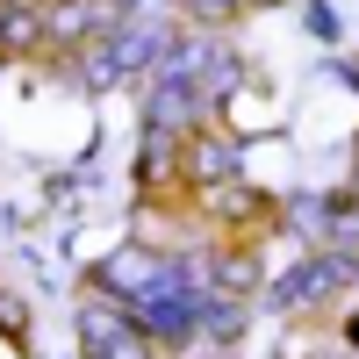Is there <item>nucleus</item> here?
Here are the masks:
<instances>
[{"mask_svg": "<svg viewBox=\"0 0 359 359\" xmlns=\"http://www.w3.org/2000/svg\"><path fill=\"white\" fill-rule=\"evenodd\" d=\"M345 280H359V252H331V245H316L302 266H287V273L273 280V294H266V302H273V309H323Z\"/></svg>", "mask_w": 359, "mask_h": 359, "instance_id": "f257e3e1", "label": "nucleus"}, {"mask_svg": "<svg viewBox=\"0 0 359 359\" xmlns=\"http://www.w3.org/2000/svg\"><path fill=\"white\" fill-rule=\"evenodd\" d=\"M208 115H216V101H208L194 79H165V72H151V94H144V130L194 137V130H208Z\"/></svg>", "mask_w": 359, "mask_h": 359, "instance_id": "f03ea898", "label": "nucleus"}, {"mask_svg": "<svg viewBox=\"0 0 359 359\" xmlns=\"http://www.w3.org/2000/svg\"><path fill=\"white\" fill-rule=\"evenodd\" d=\"M223 180H245V144L223 130H194L187 137V187H223Z\"/></svg>", "mask_w": 359, "mask_h": 359, "instance_id": "7ed1b4c3", "label": "nucleus"}, {"mask_svg": "<svg viewBox=\"0 0 359 359\" xmlns=\"http://www.w3.org/2000/svg\"><path fill=\"white\" fill-rule=\"evenodd\" d=\"M137 172H144V187H165V180H187V137L144 130V137H137Z\"/></svg>", "mask_w": 359, "mask_h": 359, "instance_id": "20e7f679", "label": "nucleus"}, {"mask_svg": "<svg viewBox=\"0 0 359 359\" xmlns=\"http://www.w3.org/2000/svg\"><path fill=\"white\" fill-rule=\"evenodd\" d=\"M43 43V0H0V57Z\"/></svg>", "mask_w": 359, "mask_h": 359, "instance_id": "39448f33", "label": "nucleus"}, {"mask_svg": "<svg viewBox=\"0 0 359 359\" xmlns=\"http://www.w3.org/2000/svg\"><path fill=\"white\" fill-rule=\"evenodd\" d=\"M237 86H245V57H237V50H230V43L216 36V50H208V65H201V94L223 108V101L237 94Z\"/></svg>", "mask_w": 359, "mask_h": 359, "instance_id": "423d86ee", "label": "nucleus"}, {"mask_svg": "<svg viewBox=\"0 0 359 359\" xmlns=\"http://www.w3.org/2000/svg\"><path fill=\"white\" fill-rule=\"evenodd\" d=\"M201 216H216V223H252V216H259V194L245 187V180H223V187H201Z\"/></svg>", "mask_w": 359, "mask_h": 359, "instance_id": "0eeeda50", "label": "nucleus"}, {"mask_svg": "<svg viewBox=\"0 0 359 359\" xmlns=\"http://www.w3.org/2000/svg\"><path fill=\"white\" fill-rule=\"evenodd\" d=\"M86 359H158V345L137 331V323H123V331H108L101 345H86Z\"/></svg>", "mask_w": 359, "mask_h": 359, "instance_id": "6e6552de", "label": "nucleus"}, {"mask_svg": "<svg viewBox=\"0 0 359 359\" xmlns=\"http://www.w3.org/2000/svg\"><path fill=\"white\" fill-rule=\"evenodd\" d=\"M180 8V22H194V29H223L230 15H245L252 0H172Z\"/></svg>", "mask_w": 359, "mask_h": 359, "instance_id": "1a4fd4ad", "label": "nucleus"}, {"mask_svg": "<svg viewBox=\"0 0 359 359\" xmlns=\"http://www.w3.org/2000/svg\"><path fill=\"white\" fill-rule=\"evenodd\" d=\"M302 22H309V36H316V43H338V15L323 8V0H302Z\"/></svg>", "mask_w": 359, "mask_h": 359, "instance_id": "9d476101", "label": "nucleus"}, {"mask_svg": "<svg viewBox=\"0 0 359 359\" xmlns=\"http://www.w3.org/2000/svg\"><path fill=\"white\" fill-rule=\"evenodd\" d=\"M0 331H8V338H22V331H29V309L15 302V294H0Z\"/></svg>", "mask_w": 359, "mask_h": 359, "instance_id": "9b49d317", "label": "nucleus"}, {"mask_svg": "<svg viewBox=\"0 0 359 359\" xmlns=\"http://www.w3.org/2000/svg\"><path fill=\"white\" fill-rule=\"evenodd\" d=\"M345 345H352V352H359V309H352V316H345Z\"/></svg>", "mask_w": 359, "mask_h": 359, "instance_id": "f8f14e48", "label": "nucleus"}, {"mask_svg": "<svg viewBox=\"0 0 359 359\" xmlns=\"http://www.w3.org/2000/svg\"><path fill=\"white\" fill-rule=\"evenodd\" d=\"M252 8H280V0H252Z\"/></svg>", "mask_w": 359, "mask_h": 359, "instance_id": "ddd939ff", "label": "nucleus"}]
</instances>
